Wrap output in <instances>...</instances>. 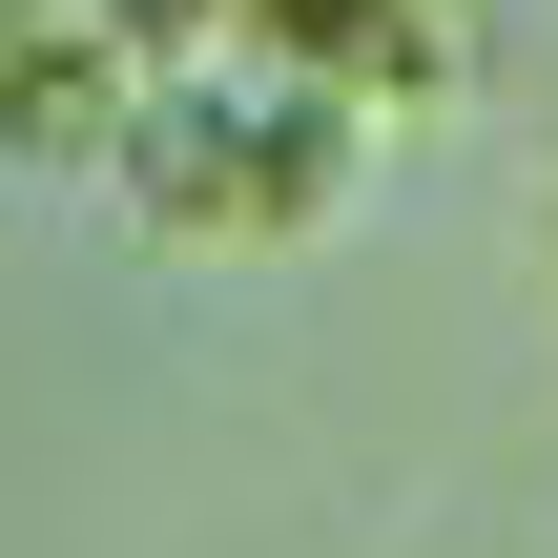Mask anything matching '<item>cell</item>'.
Here are the masks:
<instances>
[{
    "label": "cell",
    "instance_id": "3957f363",
    "mask_svg": "<svg viewBox=\"0 0 558 558\" xmlns=\"http://www.w3.org/2000/svg\"><path fill=\"white\" fill-rule=\"evenodd\" d=\"M62 21H83V41H104V62H145V83H166V62H207V41H228V0H62Z\"/></svg>",
    "mask_w": 558,
    "mask_h": 558
},
{
    "label": "cell",
    "instance_id": "7a4b0ae2",
    "mask_svg": "<svg viewBox=\"0 0 558 558\" xmlns=\"http://www.w3.org/2000/svg\"><path fill=\"white\" fill-rule=\"evenodd\" d=\"M228 41L393 124V104H435V83L476 62V0H228Z\"/></svg>",
    "mask_w": 558,
    "mask_h": 558
},
{
    "label": "cell",
    "instance_id": "277c9868",
    "mask_svg": "<svg viewBox=\"0 0 558 558\" xmlns=\"http://www.w3.org/2000/svg\"><path fill=\"white\" fill-rule=\"evenodd\" d=\"M0 21H62V0H0Z\"/></svg>",
    "mask_w": 558,
    "mask_h": 558
},
{
    "label": "cell",
    "instance_id": "6da1fadb",
    "mask_svg": "<svg viewBox=\"0 0 558 558\" xmlns=\"http://www.w3.org/2000/svg\"><path fill=\"white\" fill-rule=\"evenodd\" d=\"M166 248H311L352 186H373V104H331V83H290V62H166L145 104H124V166H104Z\"/></svg>",
    "mask_w": 558,
    "mask_h": 558
}]
</instances>
